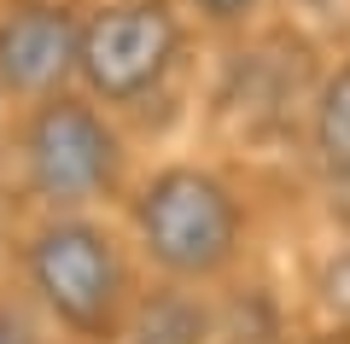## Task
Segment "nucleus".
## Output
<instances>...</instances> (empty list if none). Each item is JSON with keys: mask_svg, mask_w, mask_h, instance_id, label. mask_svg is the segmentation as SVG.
Segmentation results:
<instances>
[{"mask_svg": "<svg viewBox=\"0 0 350 344\" xmlns=\"http://www.w3.org/2000/svg\"><path fill=\"white\" fill-rule=\"evenodd\" d=\"M315 152H321L327 175L350 181V64L315 99Z\"/></svg>", "mask_w": 350, "mask_h": 344, "instance_id": "nucleus-7", "label": "nucleus"}, {"mask_svg": "<svg viewBox=\"0 0 350 344\" xmlns=\"http://www.w3.org/2000/svg\"><path fill=\"white\" fill-rule=\"evenodd\" d=\"M193 6H199V12L211 18V24H234V18H245L251 6H257V0H193Z\"/></svg>", "mask_w": 350, "mask_h": 344, "instance_id": "nucleus-9", "label": "nucleus"}, {"mask_svg": "<svg viewBox=\"0 0 350 344\" xmlns=\"http://www.w3.org/2000/svg\"><path fill=\"white\" fill-rule=\"evenodd\" d=\"M76 24L59 0H6L0 6V82L12 94L47 99L76 70Z\"/></svg>", "mask_w": 350, "mask_h": 344, "instance_id": "nucleus-5", "label": "nucleus"}, {"mask_svg": "<svg viewBox=\"0 0 350 344\" xmlns=\"http://www.w3.org/2000/svg\"><path fill=\"white\" fill-rule=\"evenodd\" d=\"M129 344H204V309L181 292H158L140 304Z\"/></svg>", "mask_w": 350, "mask_h": 344, "instance_id": "nucleus-6", "label": "nucleus"}, {"mask_svg": "<svg viewBox=\"0 0 350 344\" xmlns=\"http://www.w3.org/2000/svg\"><path fill=\"white\" fill-rule=\"evenodd\" d=\"M175 47L181 36H175V18L163 0H111L76 36V70L100 99L129 105L146 88H158Z\"/></svg>", "mask_w": 350, "mask_h": 344, "instance_id": "nucleus-4", "label": "nucleus"}, {"mask_svg": "<svg viewBox=\"0 0 350 344\" xmlns=\"http://www.w3.org/2000/svg\"><path fill=\"white\" fill-rule=\"evenodd\" d=\"M135 228L146 257L175 280H204L228 269L239 251V204L204 170H163L135 204Z\"/></svg>", "mask_w": 350, "mask_h": 344, "instance_id": "nucleus-1", "label": "nucleus"}, {"mask_svg": "<svg viewBox=\"0 0 350 344\" xmlns=\"http://www.w3.org/2000/svg\"><path fill=\"white\" fill-rule=\"evenodd\" d=\"M0 344H24V332H18L12 315H0Z\"/></svg>", "mask_w": 350, "mask_h": 344, "instance_id": "nucleus-10", "label": "nucleus"}, {"mask_svg": "<svg viewBox=\"0 0 350 344\" xmlns=\"http://www.w3.org/2000/svg\"><path fill=\"white\" fill-rule=\"evenodd\" d=\"M29 286L36 297L76 332H111L117 315H123V292L129 274L123 257H117L111 234L94 228V222L59 216L47 222L36 239H29Z\"/></svg>", "mask_w": 350, "mask_h": 344, "instance_id": "nucleus-2", "label": "nucleus"}, {"mask_svg": "<svg viewBox=\"0 0 350 344\" xmlns=\"http://www.w3.org/2000/svg\"><path fill=\"white\" fill-rule=\"evenodd\" d=\"M117 163H123V146L105 129V117L94 105L70 94H47L24 123V175L36 187V198L70 210L100 198L105 187L117 181Z\"/></svg>", "mask_w": 350, "mask_h": 344, "instance_id": "nucleus-3", "label": "nucleus"}, {"mask_svg": "<svg viewBox=\"0 0 350 344\" xmlns=\"http://www.w3.org/2000/svg\"><path fill=\"white\" fill-rule=\"evenodd\" d=\"M321 304L338 309V315H350V251H338L321 269Z\"/></svg>", "mask_w": 350, "mask_h": 344, "instance_id": "nucleus-8", "label": "nucleus"}]
</instances>
